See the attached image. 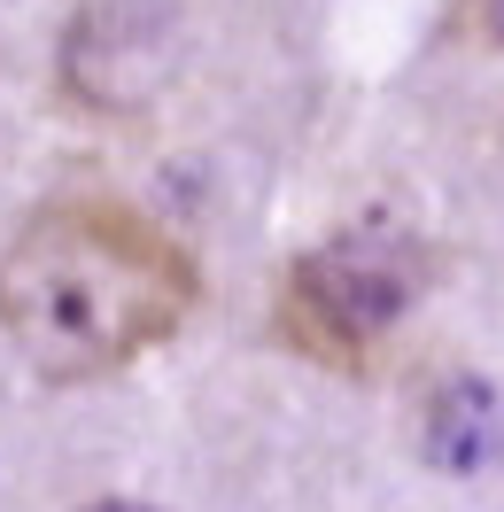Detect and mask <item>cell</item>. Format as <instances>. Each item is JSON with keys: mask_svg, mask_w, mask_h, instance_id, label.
<instances>
[{"mask_svg": "<svg viewBox=\"0 0 504 512\" xmlns=\"http://www.w3.org/2000/svg\"><path fill=\"white\" fill-rule=\"evenodd\" d=\"M202 303L194 249L125 194H55L0 249V342L47 388H86L179 342Z\"/></svg>", "mask_w": 504, "mask_h": 512, "instance_id": "cell-1", "label": "cell"}, {"mask_svg": "<svg viewBox=\"0 0 504 512\" xmlns=\"http://www.w3.org/2000/svg\"><path fill=\"white\" fill-rule=\"evenodd\" d=\"M427 288H435L427 233L388 210H365L303 256H287V272L272 280V342L318 373L365 381L388 357L396 326L427 303Z\"/></svg>", "mask_w": 504, "mask_h": 512, "instance_id": "cell-2", "label": "cell"}, {"mask_svg": "<svg viewBox=\"0 0 504 512\" xmlns=\"http://www.w3.org/2000/svg\"><path fill=\"white\" fill-rule=\"evenodd\" d=\"M171 78V8L163 0H86L63 24L55 86L78 117H140Z\"/></svg>", "mask_w": 504, "mask_h": 512, "instance_id": "cell-3", "label": "cell"}, {"mask_svg": "<svg viewBox=\"0 0 504 512\" xmlns=\"http://www.w3.org/2000/svg\"><path fill=\"white\" fill-rule=\"evenodd\" d=\"M497 443H504L497 396H489L481 381H450V388L427 396V458H435V466L466 474V466H481Z\"/></svg>", "mask_w": 504, "mask_h": 512, "instance_id": "cell-4", "label": "cell"}, {"mask_svg": "<svg viewBox=\"0 0 504 512\" xmlns=\"http://www.w3.org/2000/svg\"><path fill=\"white\" fill-rule=\"evenodd\" d=\"M466 16H473V32L504 55V0H466Z\"/></svg>", "mask_w": 504, "mask_h": 512, "instance_id": "cell-5", "label": "cell"}, {"mask_svg": "<svg viewBox=\"0 0 504 512\" xmlns=\"http://www.w3.org/2000/svg\"><path fill=\"white\" fill-rule=\"evenodd\" d=\"M78 512H156V505H140V497H94V505H78Z\"/></svg>", "mask_w": 504, "mask_h": 512, "instance_id": "cell-6", "label": "cell"}]
</instances>
